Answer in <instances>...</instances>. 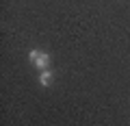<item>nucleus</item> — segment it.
I'll return each instance as SVG.
<instances>
[{"label": "nucleus", "mask_w": 130, "mask_h": 126, "mask_svg": "<svg viewBox=\"0 0 130 126\" xmlns=\"http://www.w3.org/2000/svg\"><path fill=\"white\" fill-rule=\"evenodd\" d=\"M28 59H30V63L35 67H39V70H48V65H50V54H48V52H41V50H30Z\"/></svg>", "instance_id": "nucleus-1"}, {"label": "nucleus", "mask_w": 130, "mask_h": 126, "mask_svg": "<svg viewBox=\"0 0 130 126\" xmlns=\"http://www.w3.org/2000/svg\"><path fill=\"white\" fill-rule=\"evenodd\" d=\"M52 78H54V74H52L50 70H43V72H41V76H39V83H41L43 87H48V85L52 83Z\"/></svg>", "instance_id": "nucleus-2"}]
</instances>
